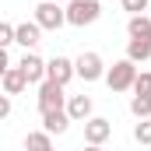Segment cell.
Returning a JSON list of instances; mask_svg holds the SVG:
<instances>
[{"mask_svg":"<svg viewBox=\"0 0 151 151\" xmlns=\"http://www.w3.org/2000/svg\"><path fill=\"white\" fill-rule=\"evenodd\" d=\"M18 42L25 46V53H32L39 42H42V28H39V21H21V25H18Z\"/></svg>","mask_w":151,"mask_h":151,"instance_id":"obj_10","label":"cell"},{"mask_svg":"<svg viewBox=\"0 0 151 151\" xmlns=\"http://www.w3.org/2000/svg\"><path fill=\"white\" fill-rule=\"evenodd\" d=\"M53 4H70V0H53Z\"/></svg>","mask_w":151,"mask_h":151,"instance_id":"obj_23","label":"cell"},{"mask_svg":"<svg viewBox=\"0 0 151 151\" xmlns=\"http://www.w3.org/2000/svg\"><path fill=\"white\" fill-rule=\"evenodd\" d=\"M127 60H134V63L151 60V39H130L127 42Z\"/></svg>","mask_w":151,"mask_h":151,"instance_id":"obj_13","label":"cell"},{"mask_svg":"<svg viewBox=\"0 0 151 151\" xmlns=\"http://www.w3.org/2000/svg\"><path fill=\"white\" fill-rule=\"evenodd\" d=\"M99 14H102V4L99 0H70L67 4V25H74V28L95 25Z\"/></svg>","mask_w":151,"mask_h":151,"instance_id":"obj_2","label":"cell"},{"mask_svg":"<svg viewBox=\"0 0 151 151\" xmlns=\"http://www.w3.org/2000/svg\"><path fill=\"white\" fill-rule=\"evenodd\" d=\"M134 95H151V70H141L134 81Z\"/></svg>","mask_w":151,"mask_h":151,"instance_id":"obj_19","label":"cell"},{"mask_svg":"<svg viewBox=\"0 0 151 151\" xmlns=\"http://www.w3.org/2000/svg\"><path fill=\"white\" fill-rule=\"evenodd\" d=\"M70 77H77V67L74 60H67V56H53L49 63H46V81H56V84H70Z\"/></svg>","mask_w":151,"mask_h":151,"instance_id":"obj_6","label":"cell"},{"mask_svg":"<svg viewBox=\"0 0 151 151\" xmlns=\"http://www.w3.org/2000/svg\"><path fill=\"white\" fill-rule=\"evenodd\" d=\"M11 42H18V25L4 21V25H0V49H7Z\"/></svg>","mask_w":151,"mask_h":151,"instance_id":"obj_17","label":"cell"},{"mask_svg":"<svg viewBox=\"0 0 151 151\" xmlns=\"http://www.w3.org/2000/svg\"><path fill=\"white\" fill-rule=\"evenodd\" d=\"M0 84H4V95H21L25 88H28V77L21 67H7L4 74H0Z\"/></svg>","mask_w":151,"mask_h":151,"instance_id":"obj_9","label":"cell"},{"mask_svg":"<svg viewBox=\"0 0 151 151\" xmlns=\"http://www.w3.org/2000/svg\"><path fill=\"white\" fill-rule=\"evenodd\" d=\"M7 116H11V95L0 99V119H7Z\"/></svg>","mask_w":151,"mask_h":151,"instance_id":"obj_21","label":"cell"},{"mask_svg":"<svg viewBox=\"0 0 151 151\" xmlns=\"http://www.w3.org/2000/svg\"><path fill=\"white\" fill-rule=\"evenodd\" d=\"M127 32H130V39H151V18L148 14H130Z\"/></svg>","mask_w":151,"mask_h":151,"instance_id":"obj_14","label":"cell"},{"mask_svg":"<svg viewBox=\"0 0 151 151\" xmlns=\"http://www.w3.org/2000/svg\"><path fill=\"white\" fill-rule=\"evenodd\" d=\"M130 113L137 119H151V95H134L130 99Z\"/></svg>","mask_w":151,"mask_h":151,"instance_id":"obj_16","label":"cell"},{"mask_svg":"<svg viewBox=\"0 0 151 151\" xmlns=\"http://www.w3.org/2000/svg\"><path fill=\"white\" fill-rule=\"evenodd\" d=\"M18 67L25 70L28 84H42V81H46V60H42V56H35V53H25V56L18 60Z\"/></svg>","mask_w":151,"mask_h":151,"instance_id":"obj_8","label":"cell"},{"mask_svg":"<svg viewBox=\"0 0 151 151\" xmlns=\"http://www.w3.org/2000/svg\"><path fill=\"white\" fill-rule=\"evenodd\" d=\"M113 137V123L106 116H91L84 119V144H106Z\"/></svg>","mask_w":151,"mask_h":151,"instance_id":"obj_7","label":"cell"},{"mask_svg":"<svg viewBox=\"0 0 151 151\" xmlns=\"http://www.w3.org/2000/svg\"><path fill=\"white\" fill-rule=\"evenodd\" d=\"M137 74H141V70H137V63L123 56V60H116L113 67H109L106 84H109L113 91H130V88H134V81H137Z\"/></svg>","mask_w":151,"mask_h":151,"instance_id":"obj_1","label":"cell"},{"mask_svg":"<svg viewBox=\"0 0 151 151\" xmlns=\"http://www.w3.org/2000/svg\"><path fill=\"white\" fill-rule=\"evenodd\" d=\"M67 116H70L74 123L91 119V99H88V95H70V99H67Z\"/></svg>","mask_w":151,"mask_h":151,"instance_id":"obj_12","label":"cell"},{"mask_svg":"<svg viewBox=\"0 0 151 151\" xmlns=\"http://www.w3.org/2000/svg\"><path fill=\"white\" fill-rule=\"evenodd\" d=\"M134 141H137V144H151V119H141V123L134 127Z\"/></svg>","mask_w":151,"mask_h":151,"instance_id":"obj_18","label":"cell"},{"mask_svg":"<svg viewBox=\"0 0 151 151\" xmlns=\"http://www.w3.org/2000/svg\"><path fill=\"white\" fill-rule=\"evenodd\" d=\"M81 151H102V144H84Z\"/></svg>","mask_w":151,"mask_h":151,"instance_id":"obj_22","label":"cell"},{"mask_svg":"<svg viewBox=\"0 0 151 151\" xmlns=\"http://www.w3.org/2000/svg\"><path fill=\"white\" fill-rule=\"evenodd\" d=\"M53 151H56V148H53Z\"/></svg>","mask_w":151,"mask_h":151,"instance_id":"obj_24","label":"cell"},{"mask_svg":"<svg viewBox=\"0 0 151 151\" xmlns=\"http://www.w3.org/2000/svg\"><path fill=\"white\" fill-rule=\"evenodd\" d=\"M74 119L67 116V109H56V113H42V130L46 134H67V127H70Z\"/></svg>","mask_w":151,"mask_h":151,"instance_id":"obj_11","label":"cell"},{"mask_svg":"<svg viewBox=\"0 0 151 151\" xmlns=\"http://www.w3.org/2000/svg\"><path fill=\"white\" fill-rule=\"evenodd\" d=\"M35 21H39V28H46V32H60V28L67 25V4L42 0L35 7Z\"/></svg>","mask_w":151,"mask_h":151,"instance_id":"obj_3","label":"cell"},{"mask_svg":"<svg viewBox=\"0 0 151 151\" xmlns=\"http://www.w3.org/2000/svg\"><path fill=\"white\" fill-rule=\"evenodd\" d=\"M53 134H46V130H32L28 137H25V148L28 151H53V141H49Z\"/></svg>","mask_w":151,"mask_h":151,"instance_id":"obj_15","label":"cell"},{"mask_svg":"<svg viewBox=\"0 0 151 151\" xmlns=\"http://www.w3.org/2000/svg\"><path fill=\"white\" fill-rule=\"evenodd\" d=\"M123 11H130V14H144V11H148V0H123Z\"/></svg>","mask_w":151,"mask_h":151,"instance_id":"obj_20","label":"cell"},{"mask_svg":"<svg viewBox=\"0 0 151 151\" xmlns=\"http://www.w3.org/2000/svg\"><path fill=\"white\" fill-rule=\"evenodd\" d=\"M67 99L70 95H63V84H56V81H42L39 84V113L67 109Z\"/></svg>","mask_w":151,"mask_h":151,"instance_id":"obj_4","label":"cell"},{"mask_svg":"<svg viewBox=\"0 0 151 151\" xmlns=\"http://www.w3.org/2000/svg\"><path fill=\"white\" fill-rule=\"evenodd\" d=\"M74 67H77V77H81V81H88V84H91V81H102V77L109 74L99 53H81V56L74 60Z\"/></svg>","mask_w":151,"mask_h":151,"instance_id":"obj_5","label":"cell"}]
</instances>
